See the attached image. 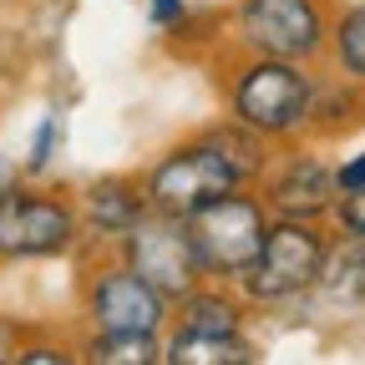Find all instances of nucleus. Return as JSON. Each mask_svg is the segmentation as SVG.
<instances>
[{"label": "nucleus", "mask_w": 365, "mask_h": 365, "mask_svg": "<svg viewBox=\"0 0 365 365\" xmlns=\"http://www.w3.org/2000/svg\"><path fill=\"white\" fill-rule=\"evenodd\" d=\"M208 148H218V158L239 173V182L244 188H254V182L264 178V168L274 163L269 158V137L264 132H254V127H244L239 117H228V122H218V127H208V132H198Z\"/></svg>", "instance_id": "nucleus-13"}, {"label": "nucleus", "mask_w": 365, "mask_h": 365, "mask_svg": "<svg viewBox=\"0 0 365 365\" xmlns=\"http://www.w3.org/2000/svg\"><path fill=\"white\" fill-rule=\"evenodd\" d=\"M330 218H335V228H340V234H350V239H365V188H355V193H340Z\"/></svg>", "instance_id": "nucleus-18"}, {"label": "nucleus", "mask_w": 365, "mask_h": 365, "mask_svg": "<svg viewBox=\"0 0 365 365\" xmlns=\"http://www.w3.org/2000/svg\"><path fill=\"white\" fill-rule=\"evenodd\" d=\"M117 254L127 269H137L148 284H158L168 299L178 294H188L198 279H203V269H198V254L188 244V228H182V218H168V213H143L127 234L117 239Z\"/></svg>", "instance_id": "nucleus-7"}, {"label": "nucleus", "mask_w": 365, "mask_h": 365, "mask_svg": "<svg viewBox=\"0 0 365 365\" xmlns=\"http://www.w3.org/2000/svg\"><path fill=\"white\" fill-rule=\"evenodd\" d=\"M81 239V208L56 193L0 182V259H56Z\"/></svg>", "instance_id": "nucleus-5"}, {"label": "nucleus", "mask_w": 365, "mask_h": 365, "mask_svg": "<svg viewBox=\"0 0 365 365\" xmlns=\"http://www.w3.org/2000/svg\"><path fill=\"white\" fill-rule=\"evenodd\" d=\"M259 198L269 218H304V223H325L335 213L340 182L335 168L319 153H289L279 163H269L259 178Z\"/></svg>", "instance_id": "nucleus-9"}, {"label": "nucleus", "mask_w": 365, "mask_h": 365, "mask_svg": "<svg viewBox=\"0 0 365 365\" xmlns=\"http://www.w3.org/2000/svg\"><path fill=\"white\" fill-rule=\"evenodd\" d=\"M234 26L254 56L309 61L330 46V21L319 0H239Z\"/></svg>", "instance_id": "nucleus-6"}, {"label": "nucleus", "mask_w": 365, "mask_h": 365, "mask_svg": "<svg viewBox=\"0 0 365 365\" xmlns=\"http://www.w3.org/2000/svg\"><path fill=\"white\" fill-rule=\"evenodd\" d=\"M163 360L168 365H254L259 350L244 335H188V330H173L163 340Z\"/></svg>", "instance_id": "nucleus-14"}, {"label": "nucleus", "mask_w": 365, "mask_h": 365, "mask_svg": "<svg viewBox=\"0 0 365 365\" xmlns=\"http://www.w3.org/2000/svg\"><path fill=\"white\" fill-rule=\"evenodd\" d=\"M51 143H56V122L46 117V122H41V132H36V148H31V163H26L31 173H41L46 163H51Z\"/></svg>", "instance_id": "nucleus-20"}, {"label": "nucleus", "mask_w": 365, "mask_h": 365, "mask_svg": "<svg viewBox=\"0 0 365 365\" xmlns=\"http://www.w3.org/2000/svg\"><path fill=\"white\" fill-rule=\"evenodd\" d=\"M355 112H360V91H355L350 76L314 81V97H309V127H314V132H335V127H345Z\"/></svg>", "instance_id": "nucleus-17"}, {"label": "nucleus", "mask_w": 365, "mask_h": 365, "mask_svg": "<svg viewBox=\"0 0 365 365\" xmlns=\"http://www.w3.org/2000/svg\"><path fill=\"white\" fill-rule=\"evenodd\" d=\"M330 239L319 234V223L304 218H269V234L254 254V264L239 274V294L249 304H289L314 289L319 264H325Z\"/></svg>", "instance_id": "nucleus-3"}, {"label": "nucleus", "mask_w": 365, "mask_h": 365, "mask_svg": "<svg viewBox=\"0 0 365 365\" xmlns=\"http://www.w3.org/2000/svg\"><path fill=\"white\" fill-rule=\"evenodd\" d=\"M330 51H335V66L340 76H350L355 86H365V0L345 6L330 26Z\"/></svg>", "instance_id": "nucleus-16"}, {"label": "nucleus", "mask_w": 365, "mask_h": 365, "mask_svg": "<svg viewBox=\"0 0 365 365\" xmlns=\"http://www.w3.org/2000/svg\"><path fill=\"white\" fill-rule=\"evenodd\" d=\"M244 188L239 173L228 168L218 158V148H208L203 137H193V143H178L168 148L148 173H143V193H148V208L153 213H168V218H188L193 208L223 198Z\"/></svg>", "instance_id": "nucleus-4"}, {"label": "nucleus", "mask_w": 365, "mask_h": 365, "mask_svg": "<svg viewBox=\"0 0 365 365\" xmlns=\"http://www.w3.org/2000/svg\"><path fill=\"white\" fill-rule=\"evenodd\" d=\"M335 182H340V193H355V188H365V153L345 158V163L335 168Z\"/></svg>", "instance_id": "nucleus-21"}, {"label": "nucleus", "mask_w": 365, "mask_h": 365, "mask_svg": "<svg viewBox=\"0 0 365 365\" xmlns=\"http://www.w3.org/2000/svg\"><path fill=\"white\" fill-rule=\"evenodd\" d=\"M173 330H188V335H244V319H249V299L234 294L223 279H198L188 294L173 299Z\"/></svg>", "instance_id": "nucleus-10"}, {"label": "nucleus", "mask_w": 365, "mask_h": 365, "mask_svg": "<svg viewBox=\"0 0 365 365\" xmlns=\"http://www.w3.org/2000/svg\"><path fill=\"white\" fill-rule=\"evenodd\" d=\"M143 213H148L143 178H97L81 193V228H91L102 239H122Z\"/></svg>", "instance_id": "nucleus-11"}, {"label": "nucleus", "mask_w": 365, "mask_h": 365, "mask_svg": "<svg viewBox=\"0 0 365 365\" xmlns=\"http://www.w3.org/2000/svg\"><path fill=\"white\" fill-rule=\"evenodd\" d=\"M153 21L173 31V26L182 21V0H153Z\"/></svg>", "instance_id": "nucleus-22"}, {"label": "nucleus", "mask_w": 365, "mask_h": 365, "mask_svg": "<svg viewBox=\"0 0 365 365\" xmlns=\"http://www.w3.org/2000/svg\"><path fill=\"white\" fill-rule=\"evenodd\" d=\"M16 365H71V360H81V355H71L66 345H46V340H31V345H16V355H11Z\"/></svg>", "instance_id": "nucleus-19"}, {"label": "nucleus", "mask_w": 365, "mask_h": 365, "mask_svg": "<svg viewBox=\"0 0 365 365\" xmlns=\"http://www.w3.org/2000/svg\"><path fill=\"white\" fill-rule=\"evenodd\" d=\"M314 289H319V299H330L340 309H365V239L340 234L325 249V264H319Z\"/></svg>", "instance_id": "nucleus-12"}, {"label": "nucleus", "mask_w": 365, "mask_h": 365, "mask_svg": "<svg viewBox=\"0 0 365 365\" xmlns=\"http://www.w3.org/2000/svg\"><path fill=\"white\" fill-rule=\"evenodd\" d=\"M86 314L91 330H132V335H158L173 314V299L148 284L137 269H127L122 259L91 274L86 284Z\"/></svg>", "instance_id": "nucleus-8"}, {"label": "nucleus", "mask_w": 365, "mask_h": 365, "mask_svg": "<svg viewBox=\"0 0 365 365\" xmlns=\"http://www.w3.org/2000/svg\"><path fill=\"white\" fill-rule=\"evenodd\" d=\"M182 228H188V244L198 254L203 279L234 284L239 274L254 264V254H259V244L269 234V208H264L259 193L234 188V193L193 208L188 218H182Z\"/></svg>", "instance_id": "nucleus-2"}, {"label": "nucleus", "mask_w": 365, "mask_h": 365, "mask_svg": "<svg viewBox=\"0 0 365 365\" xmlns=\"http://www.w3.org/2000/svg\"><path fill=\"white\" fill-rule=\"evenodd\" d=\"M81 360H91V365H158L163 340L158 335H132V330H97L81 345Z\"/></svg>", "instance_id": "nucleus-15"}, {"label": "nucleus", "mask_w": 365, "mask_h": 365, "mask_svg": "<svg viewBox=\"0 0 365 365\" xmlns=\"http://www.w3.org/2000/svg\"><path fill=\"white\" fill-rule=\"evenodd\" d=\"M309 97H314V76L304 71V61L254 56L228 81V117H239L244 127L264 132L274 143V137H294L309 127Z\"/></svg>", "instance_id": "nucleus-1"}]
</instances>
